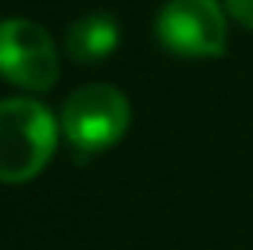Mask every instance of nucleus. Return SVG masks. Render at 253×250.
<instances>
[{"mask_svg":"<svg viewBox=\"0 0 253 250\" xmlns=\"http://www.w3.org/2000/svg\"><path fill=\"white\" fill-rule=\"evenodd\" d=\"M51 109L32 96L0 100V183H29L45 170L58 144Z\"/></svg>","mask_w":253,"mask_h":250,"instance_id":"1","label":"nucleus"},{"mask_svg":"<svg viewBox=\"0 0 253 250\" xmlns=\"http://www.w3.org/2000/svg\"><path fill=\"white\" fill-rule=\"evenodd\" d=\"M131 122V106L112 83H86L61 106V131L81 154H99L122 141Z\"/></svg>","mask_w":253,"mask_h":250,"instance_id":"2","label":"nucleus"},{"mask_svg":"<svg viewBox=\"0 0 253 250\" xmlns=\"http://www.w3.org/2000/svg\"><path fill=\"white\" fill-rule=\"evenodd\" d=\"M154 32L179 58H218L228 48V16L218 0H167Z\"/></svg>","mask_w":253,"mask_h":250,"instance_id":"3","label":"nucleus"},{"mask_svg":"<svg viewBox=\"0 0 253 250\" xmlns=\"http://www.w3.org/2000/svg\"><path fill=\"white\" fill-rule=\"evenodd\" d=\"M0 77L32 93H45L58 81V51L51 36L32 19L0 23Z\"/></svg>","mask_w":253,"mask_h":250,"instance_id":"4","label":"nucleus"},{"mask_svg":"<svg viewBox=\"0 0 253 250\" xmlns=\"http://www.w3.org/2000/svg\"><path fill=\"white\" fill-rule=\"evenodd\" d=\"M119 45V23L109 13H86L74 19L64 36V48L77 64H99Z\"/></svg>","mask_w":253,"mask_h":250,"instance_id":"5","label":"nucleus"},{"mask_svg":"<svg viewBox=\"0 0 253 250\" xmlns=\"http://www.w3.org/2000/svg\"><path fill=\"white\" fill-rule=\"evenodd\" d=\"M224 6H228V13H231V16H234L241 26L253 29V0H224Z\"/></svg>","mask_w":253,"mask_h":250,"instance_id":"6","label":"nucleus"}]
</instances>
